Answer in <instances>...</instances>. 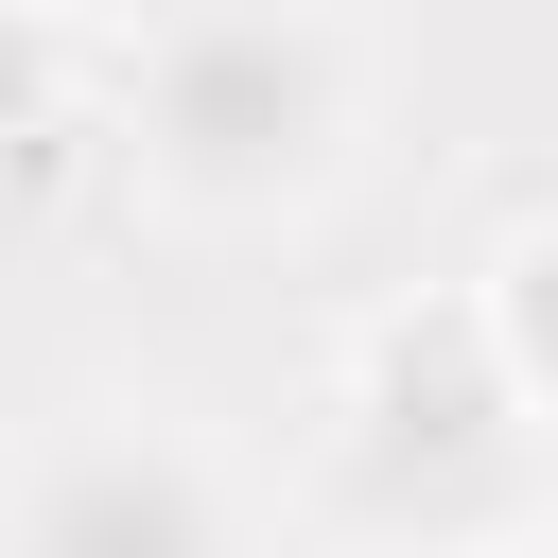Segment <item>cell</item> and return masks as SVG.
<instances>
[{
  "instance_id": "5b68a950",
  "label": "cell",
  "mask_w": 558,
  "mask_h": 558,
  "mask_svg": "<svg viewBox=\"0 0 558 558\" xmlns=\"http://www.w3.org/2000/svg\"><path fill=\"white\" fill-rule=\"evenodd\" d=\"M35 17H105V0H35Z\"/></svg>"
},
{
  "instance_id": "3957f363",
  "label": "cell",
  "mask_w": 558,
  "mask_h": 558,
  "mask_svg": "<svg viewBox=\"0 0 558 558\" xmlns=\"http://www.w3.org/2000/svg\"><path fill=\"white\" fill-rule=\"evenodd\" d=\"M17 558H244V523H227V488H209L192 436L70 418L35 453V488H17Z\"/></svg>"
},
{
  "instance_id": "7a4b0ae2",
  "label": "cell",
  "mask_w": 558,
  "mask_h": 558,
  "mask_svg": "<svg viewBox=\"0 0 558 558\" xmlns=\"http://www.w3.org/2000/svg\"><path fill=\"white\" fill-rule=\"evenodd\" d=\"M331 453H349V506L366 523H418V541H471L523 506V453H541V384L506 366L488 314H384L349 401H331Z\"/></svg>"
},
{
  "instance_id": "6da1fadb",
  "label": "cell",
  "mask_w": 558,
  "mask_h": 558,
  "mask_svg": "<svg viewBox=\"0 0 558 558\" xmlns=\"http://www.w3.org/2000/svg\"><path fill=\"white\" fill-rule=\"evenodd\" d=\"M349 122H366V52L314 0H192L122 70V157L174 209H296L349 174Z\"/></svg>"
},
{
  "instance_id": "277c9868",
  "label": "cell",
  "mask_w": 558,
  "mask_h": 558,
  "mask_svg": "<svg viewBox=\"0 0 558 558\" xmlns=\"http://www.w3.org/2000/svg\"><path fill=\"white\" fill-rule=\"evenodd\" d=\"M488 331H506V366H523V384H541V418H558V227H523V244H506Z\"/></svg>"
}]
</instances>
